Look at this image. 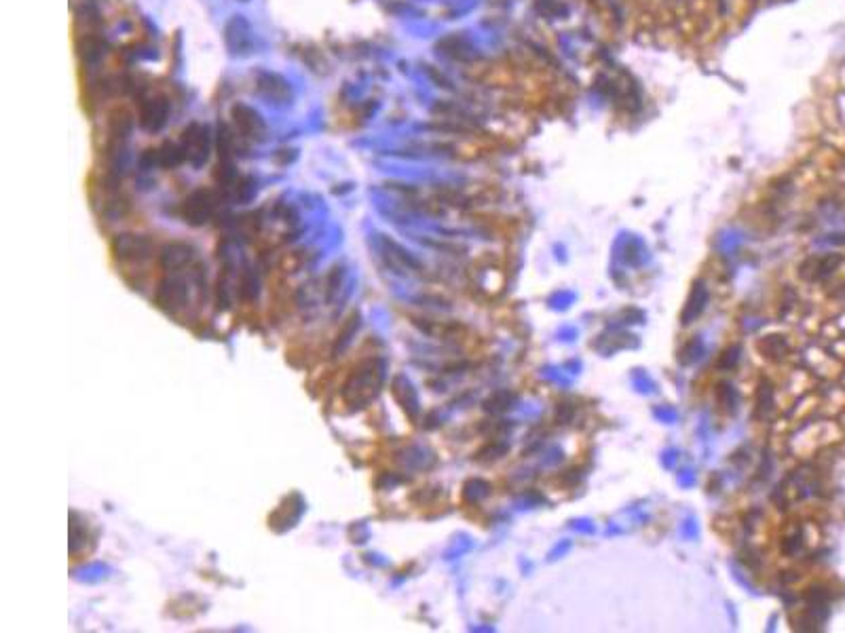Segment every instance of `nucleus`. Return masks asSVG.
Returning <instances> with one entry per match:
<instances>
[{
    "label": "nucleus",
    "mask_w": 845,
    "mask_h": 633,
    "mask_svg": "<svg viewBox=\"0 0 845 633\" xmlns=\"http://www.w3.org/2000/svg\"><path fill=\"white\" fill-rule=\"evenodd\" d=\"M383 382V367L379 361H368L363 363L357 371L351 373V378L345 384L343 397L349 406H363L379 393V387Z\"/></svg>",
    "instance_id": "f257e3e1"
},
{
    "label": "nucleus",
    "mask_w": 845,
    "mask_h": 633,
    "mask_svg": "<svg viewBox=\"0 0 845 633\" xmlns=\"http://www.w3.org/2000/svg\"><path fill=\"white\" fill-rule=\"evenodd\" d=\"M157 304L165 310V312H180L188 306V285L184 279L172 275L167 277L165 281L159 283V290L155 296Z\"/></svg>",
    "instance_id": "f03ea898"
},
{
    "label": "nucleus",
    "mask_w": 845,
    "mask_h": 633,
    "mask_svg": "<svg viewBox=\"0 0 845 633\" xmlns=\"http://www.w3.org/2000/svg\"><path fill=\"white\" fill-rule=\"evenodd\" d=\"M112 251H115V257L119 262H131V264H139L150 257L153 253V245L150 241H146L144 237H135V235H121L112 241Z\"/></svg>",
    "instance_id": "7ed1b4c3"
},
{
    "label": "nucleus",
    "mask_w": 845,
    "mask_h": 633,
    "mask_svg": "<svg viewBox=\"0 0 845 633\" xmlns=\"http://www.w3.org/2000/svg\"><path fill=\"white\" fill-rule=\"evenodd\" d=\"M214 214V200L210 196V192H194L188 196V200L184 203V218L190 224H205Z\"/></svg>",
    "instance_id": "20e7f679"
},
{
    "label": "nucleus",
    "mask_w": 845,
    "mask_h": 633,
    "mask_svg": "<svg viewBox=\"0 0 845 633\" xmlns=\"http://www.w3.org/2000/svg\"><path fill=\"white\" fill-rule=\"evenodd\" d=\"M192 257H194V251H192L190 245L172 243V245H167L161 253V266L167 273H178L180 268H184L192 262Z\"/></svg>",
    "instance_id": "39448f33"
},
{
    "label": "nucleus",
    "mask_w": 845,
    "mask_h": 633,
    "mask_svg": "<svg viewBox=\"0 0 845 633\" xmlns=\"http://www.w3.org/2000/svg\"><path fill=\"white\" fill-rule=\"evenodd\" d=\"M207 137H205V129L201 127H190L184 133V157L190 159L192 163H201L207 157Z\"/></svg>",
    "instance_id": "423d86ee"
},
{
    "label": "nucleus",
    "mask_w": 845,
    "mask_h": 633,
    "mask_svg": "<svg viewBox=\"0 0 845 633\" xmlns=\"http://www.w3.org/2000/svg\"><path fill=\"white\" fill-rule=\"evenodd\" d=\"M359 327V316L357 314H351V319H349V323L345 325V330H343V334H341V338L336 340V349H334V353H341L347 344H349V336H353L355 334V330Z\"/></svg>",
    "instance_id": "0eeeda50"
}]
</instances>
